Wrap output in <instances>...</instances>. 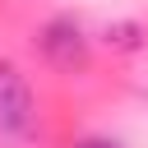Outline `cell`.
<instances>
[{"mask_svg":"<svg viewBox=\"0 0 148 148\" xmlns=\"http://www.w3.org/2000/svg\"><path fill=\"white\" fill-rule=\"evenodd\" d=\"M42 51H46V60H51L56 69H83V60H88L83 32H79L69 18L46 23V32H42Z\"/></svg>","mask_w":148,"mask_h":148,"instance_id":"obj_2","label":"cell"},{"mask_svg":"<svg viewBox=\"0 0 148 148\" xmlns=\"http://www.w3.org/2000/svg\"><path fill=\"white\" fill-rule=\"evenodd\" d=\"M139 37H143L139 23H116V28H106V42H111V46H125V51L139 46Z\"/></svg>","mask_w":148,"mask_h":148,"instance_id":"obj_3","label":"cell"},{"mask_svg":"<svg viewBox=\"0 0 148 148\" xmlns=\"http://www.w3.org/2000/svg\"><path fill=\"white\" fill-rule=\"evenodd\" d=\"M79 148H120V143H106V139H88V143H79Z\"/></svg>","mask_w":148,"mask_h":148,"instance_id":"obj_4","label":"cell"},{"mask_svg":"<svg viewBox=\"0 0 148 148\" xmlns=\"http://www.w3.org/2000/svg\"><path fill=\"white\" fill-rule=\"evenodd\" d=\"M32 120V88L18 65L0 60V134H18Z\"/></svg>","mask_w":148,"mask_h":148,"instance_id":"obj_1","label":"cell"}]
</instances>
